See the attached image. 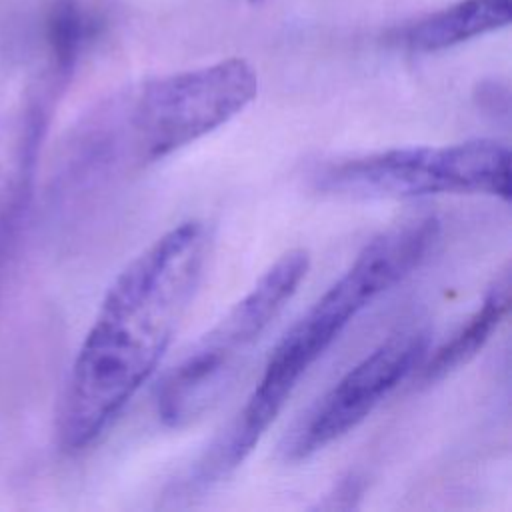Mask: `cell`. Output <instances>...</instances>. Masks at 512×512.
Listing matches in <instances>:
<instances>
[{"mask_svg": "<svg viewBox=\"0 0 512 512\" xmlns=\"http://www.w3.org/2000/svg\"><path fill=\"white\" fill-rule=\"evenodd\" d=\"M210 230L184 220L132 258L108 286L72 362L56 416L58 446H92L154 374L202 278Z\"/></svg>", "mask_w": 512, "mask_h": 512, "instance_id": "obj_1", "label": "cell"}, {"mask_svg": "<svg viewBox=\"0 0 512 512\" xmlns=\"http://www.w3.org/2000/svg\"><path fill=\"white\" fill-rule=\"evenodd\" d=\"M256 94V70L242 58L126 88L100 102L70 132L54 186L78 200L112 174L158 162L214 132Z\"/></svg>", "mask_w": 512, "mask_h": 512, "instance_id": "obj_2", "label": "cell"}, {"mask_svg": "<svg viewBox=\"0 0 512 512\" xmlns=\"http://www.w3.org/2000/svg\"><path fill=\"white\" fill-rule=\"evenodd\" d=\"M438 238L440 220L436 216L410 218L374 236L342 276L282 336L258 386L196 462L184 486L202 490L228 478L262 440L308 368L362 310L408 278L428 258Z\"/></svg>", "mask_w": 512, "mask_h": 512, "instance_id": "obj_3", "label": "cell"}, {"mask_svg": "<svg viewBox=\"0 0 512 512\" xmlns=\"http://www.w3.org/2000/svg\"><path fill=\"white\" fill-rule=\"evenodd\" d=\"M308 266L304 248L284 252L162 378L156 414L164 426L182 428L220 400L262 334L298 292Z\"/></svg>", "mask_w": 512, "mask_h": 512, "instance_id": "obj_4", "label": "cell"}, {"mask_svg": "<svg viewBox=\"0 0 512 512\" xmlns=\"http://www.w3.org/2000/svg\"><path fill=\"white\" fill-rule=\"evenodd\" d=\"M324 192L354 198H418L432 194H488L510 200V150L476 138L446 146L370 152L324 166Z\"/></svg>", "mask_w": 512, "mask_h": 512, "instance_id": "obj_5", "label": "cell"}, {"mask_svg": "<svg viewBox=\"0 0 512 512\" xmlns=\"http://www.w3.org/2000/svg\"><path fill=\"white\" fill-rule=\"evenodd\" d=\"M430 346L426 328H404L356 362L300 418L282 444L290 462L304 460L354 430L400 382L424 362Z\"/></svg>", "mask_w": 512, "mask_h": 512, "instance_id": "obj_6", "label": "cell"}, {"mask_svg": "<svg viewBox=\"0 0 512 512\" xmlns=\"http://www.w3.org/2000/svg\"><path fill=\"white\" fill-rule=\"evenodd\" d=\"M60 94L62 88L44 76L22 108L0 126V296L6 266L32 200L42 142Z\"/></svg>", "mask_w": 512, "mask_h": 512, "instance_id": "obj_7", "label": "cell"}, {"mask_svg": "<svg viewBox=\"0 0 512 512\" xmlns=\"http://www.w3.org/2000/svg\"><path fill=\"white\" fill-rule=\"evenodd\" d=\"M512 292V268L510 264L492 280L480 306L470 314L466 324H462L452 338L440 344L430 358H424L420 364V378L426 384L442 380L460 366L468 364L496 332L510 308Z\"/></svg>", "mask_w": 512, "mask_h": 512, "instance_id": "obj_8", "label": "cell"}, {"mask_svg": "<svg viewBox=\"0 0 512 512\" xmlns=\"http://www.w3.org/2000/svg\"><path fill=\"white\" fill-rule=\"evenodd\" d=\"M512 0H460L406 30L404 42L416 52H436L510 24Z\"/></svg>", "mask_w": 512, "mask_h": 512, "instance_id": "obj_9", "label": "cell"}, {"mask_svg": "<svg viewBox=\"0 0 512 512\" xmlns=\"http://www.w3.org/2000/svg\"><path fill=\"white\" fill-rule=\"evenodd\" d=\"M46 38L50 52L48 72L68 84L88 38V20L78 0L50 2L46 14Z\"/></svg>", "mask_w": 512, "mask_h": 512, "instance_id": "obj_10", "label": "cell"}, {"mask_svg": "<svg viewBox=\"0 0 512 512\" xmlns=\"http://www.w3.org/2000/svg\"><path fill=\"white\" fill-rule=\"evenodd\" d=\"M250 2H258V0H250Z\"/></svg>", "mask_w": 512, "mask_h": 512, "instance_id": "obj_11", "label": "cell"}]
</instances>
